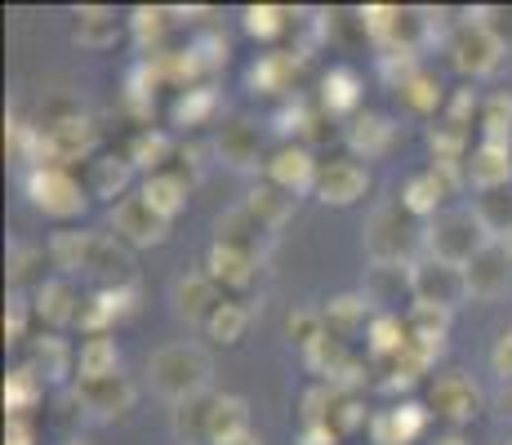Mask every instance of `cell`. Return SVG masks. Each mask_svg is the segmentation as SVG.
<instances>
[{
  "mask_svg": "<svg viewBox=\"0 0 512 445\" xmlns=\"http://www.w3.org/2000/svg\"><path fill=\"white\" fill-rule=\"evenodd\" d=\"M210 379H214V361H210V352L196 348V343H170V348L152 352V361H147V383H152V392H161V397L174 405L205 397Z\"/></svg>",
  "mask_w": 512,
  "mask_h": 445,
  "instance_id": "obj_1",
  "label": "cell"
},
{
  "mask_svg": "<svg viewBox=\"0 0 512 445\" xmlns=\"http://www.w3.org/2000/svg\"><path fill=\"white\" fill-rule=\"evenodd\" d=\"M490 241H495V236L481 227V219L472 210H441L437 219L423 227V250H428V259L455 263V267H468Z\"/></svg>",
  "mask_w": 512,
  "mask_h": 445,
  "instance_id": "obj_2",
  "label": "cell"
},
{
  "mask_svg": "<svg viewBox=\"0 0 512 445\" xmlns=\"http://www.w3.org/2000/svg\"><path fill=\"white\" fill-rule=\"evenodd\" d=\"M419 245H423V232L401 205H379L366 219V254L379 267H415Z\"/></svg>",
  "mask_w": 512,
  "mask_h": 445,
  "instance_id": "obj_3",
  "label": "cell"
},
{
  "mask_svg": "<svg viewBox=\"0 0 512 445\" xmlns=\"http://www.w3.org/2000/svg\"><path fill=\"white\" fill-rule=\"evenodd\" d=\"M27 192H32V205L49 219H81L85 205H90V192L72 170L63 165H36V174L27 178Z\"/></svg>",
  "mask_w": 512,
  "mask_h": 445,
  "instance_id": "obj_4",
  "label": "cell"
},
{
  "mask_svg": "<svg viewBox=\"0 0 512 445\" xmlns=\"http://www.w3.org/2000/svg\"><path fill=\"white\" fill-rule=\"evenodd\" d=\"M450 67H455L459 76H468V81H481V76H490L499 67V58H504V45H499V36L490 32V27H481L477 18H468V23H459L455 32H450Z\"/></svg>",
  "mask_w": 512,
  "mask_h": 445,
  "instance_id": "obj_5",
  "label": "cell"
},
{
  "mask_svg": "<svg viewBox=\"0 0 512 445\" xmlns=\"http://www.w3.org/2000/svg\"><path fill=\"white\" fill-rule=\"evenodd\" d=\"M45 138V156L41 165H72V161H94V147H98V125L85 112H67L58 121L41 125Z\"/></svg>",
  "mask_w": 512,
  "mask_h": 445,
  "instance_id": "obj_6",
  "label": "cell"
},
{
  "mask_svg": "<svg viewBox=\"0 0 512 445\" xmlns=\"http://www.w3.org/2000/svg\"><path fill=\"white\" fill-rule=\"evenodd\" d=\"M410 290H415V303H428V308H446V312H455L464 299H472L464 267L441 263V259H428V254H423V259L410 267Z\"/></svg>",
  "mask_w": 512,
  "mask_h": 445,
  "instance_id": "obj_7",
  "label": "cell"
},
{
  "mask_svg": "<svg viewBox=\"0 0 512 445\" xmlns=\"http://www.w3.org/2000/svg\"><path fill=\"white\" fill-rule=\"evenodd\" d=\"M481 405H486V397H481V388L464 370H446L428 383V410L437 414V419H446L450 428L472 423L481 414Z\"/></svg>",
  "mask_w": 512,
  "mask_h": 445,
  "instance_id": "obj_8",
  "label": "cell"
},
{
  "mask_svg": "<svg viewBox=\"0 0 512 445\" xmlns=\"http://www.w3.org/2000/svg\"><path fill=\"white\" fill-rule=\"evenodd\" d=\"M112 232L134 250H152V245L170 241V219H161L143 196H125L112 205Z\"/></svg>",
  "mask_w": 512,
  "mask_h": 445,
  "instance_id": "obj_9",
  "label": "cell"
},
{
  "mask_svg": "<svg viewBox=\"0 0 512 445\" xmlns=\"http://www.w3.org/2000/svg\"><path fill=\"white\" fill-rule=\"evenodd\" d=\"M317 174H321V161L312 156L308 143H285L268 156V183L290 192L299 201L303 192H317Z\"/></svg>",
  "mask_w": 512,
  "mask_h": 445,
  "instance_id": "obj_10",
  "label": "cell"
},
{
  "mask_svg": "<svg viewBox=\"0 0 512 445\" xmlns=\"http://www.w3.org/2000/svg\"><path fill=\"white\" fill-rule=\"evenodd\" d=\"M468 294L472 299H504L512 294V245L508 241H490L468 267Z\"/></svg>",
  "mask_w": 512,
  "mask_h": 445,
  "instance_id": "obj_11",
  "label": "cell"
},
{
  "mask_svg": "<svg viewBox=\"0 0 512 445\" xmlns=\"http://www.w3.org/2000/svg\"><path fill=\"white\" fill-rule=\"evenodd\" d=\"M370 192V170L357 165L352 156H334V161H321L317 174V201L321 205H357L361 196Z\"/></svg>",
  "mask_w": 512,
  "mask_h": 445,
  "instance_id": "obj_12",
  "label": "cell"
},
{
  "mask_svg": "<svg viewBox=\"0 0 512 445\" xmlns=\"http://www.w3.org/2000/svg\"><path fill=\"white\" fill-rule=\"evenodd\" d=\"M459 183V174H450V170H423V174H410L406 178V187H401V210L410 214V219H437L441 214V205H446V196H450V187Z\"/></svg>",
  "mask_w": 512,
  "mask_h": 445,
  "instance_id": "obj_13",
  "label": "cell"
},
{
  "mask_svg": "<svg viewBox=\"0 0 512 445\" xmlns=\"http://www.w3.org/2000/svg\"><path fill=\"white\" fill-rule=\"evenodd\" d=\"M85 272L98 281V290H134V254L121 236H94V254Z\"/></svg>",
  "mask_w": 512,
  "mask_h": 445,
  "instance_id": "obj_14",
  "label": "cell"
},
{
  "mask_svg": "<svg viewBox=\"0 0 512 445\" xmlns=\"http://www.w3.org/2000/svg\"><path fill=\"white\" fill-rule=\"evenodd\" d=\"M32 308H36V321L49 325V330H63V325H76L81 321V294H76L72 276H49V281L36 285L32 294Z\"/></svg>",
  "mask_w": 512,
  "mask_h": 445,
  "instance_id": "obj_15",
  "label": "cell"
},
{
  "mask_svg": "<svg viewBox=\"0 0 512 445\" xmlns=\"http://www.w3.org/2000/svg\"><path fill=\"white\" fill-rule=\"evenodd\" d=\"M205 272H210V281L219 285L223 294H241V290H250L254 276H259V254L214 241L210 245V259H205Z\"/></svg>",
  "mask_w": 512,
  "mask_h": 445,
  "instance_id": "obj_16",
  "label": "cell"
},
{
  "mask_svg": "<svg viewBox=\"0 0 512 445\" xmlns=\"http://www.w3.org/2000/svg\"><path fill=\"white\" fill-rule=\"evenodd\" d=\"M174 312L192 325H205L214 316V308L223 303V290L210 281V272H192V276H179L174 281Z\"/></svg>",
  "mask_w": 512,
  "mask_h": 445,
  "instance_id": "obj_17",
  "label": "cell"
},
{
  "mask_svg": "<svg viewBox=\"0 0 512 445\" xmlns=\"http://www.w3.org/2000/svg\"><path fill=\"white\" fill-rule=\"evenodd\" d=\"M464 174L472 178L477 192H495V187H512V147L508 143H486L481 138L468 152Z\"/></svg>",
  "mask_w": 512,
  "mask_h": 445,
  "instance_id": "obj_18",
  "label": "cell"
},
{
  "mask_svg": "<svg viewBox=\"0 0 512 445\" xmlns=\"http://www.w3.org/2000/svg\"><path fill=\"white\" fill-rule=\"evenodd\" d=\"M428 419H432V410H428V405L401 401L397 410H383L379 419L370 423L374 445H410V441H419L423 432H428Z\"/></svg>",
  "mask_w": 512,
  "mask_h": 445,
  "instance_id": "obj_19",
  "label": "cell"
},
{
  "mask_svg": "<svg viewBox=\"0 0 512 445\" xmlns=\"http://www.w3.org/2000/svg\"><path fill=\"white\" fill-rule=\"evenodd\" d=\"M76 397H81V405L90 414H98V419H125V414L134 410V401H139V392H134V383L125 379V374H116V379L76 388Z\"/></svg>",
  "mask_w": 512,
  "mask_h": 445,
  "instance_id": "obj_20",
  "label": "cell"
},
{
  "mask_svg": "<svg viewBox=\"0 0 512 445\" xmlns=\"http://www.w3.org/2000/svg\"><path fill=\"white\" fill-rule=\"evenodd\" d=\"M23 365L49 388V383H63L67 374H76V352L67 348L58 334H41V339L27 343V361Z\"/></svg>",
  "mask_w": 512,
  "mask_h": 445,
  "instance_id": "obj_21",
  "label": "cell"
},
{
  "mask_svg": "<svg viewBox=\"0 0 512 445\" xmlns=\"http://www.w3.org/2000/svg\"><path fill=\"white\" fill-rule=\"evenodd\" d=\"M116 374H121V348H116L112 334H94L76 348V388L116 379Z\"/></svg>",
  "mask_w": 512,
  "mask_h": 445,
  "instance_id": "obj_22",
  "label": "cell"
},
{
  "mask_svg": "<svg viewBox=\"0 0 512 445\" xmlns=\"http://www.w3.org/2000/svg\"><path fill=\"white\" fill-rule=\"evenodd\" d=\"M374 303L366 299V294H339V299H330L326 308H321V316H326V330L334 334V339L352 343L357 334H370L374 325Z\"/></svg>",
  "mask_w": 512,
  "mask_h": 445,
  "instance_id": "obj_23",
  "label": "cell"
},
{
  "mask_svg": "<svg viewBox=\"0 0 512 445\" xmlns=\"http://www.w3.org/2000/svg\"><path fill=\"white\" fill-rule=\"evenodd\" d=\"M134 299H139V290H98L90 303L81 308V330H85V339H94V334H107L121 316H130L134 312Z\"/></svg>",
  "mask_w": 512,
  "mask_h": 445,
  "instance_id": "obj_24",
  "label": "cell"
},
{
  "mask_svg": "<svg viewBox=\"0 0 512 445\" xmlns=\"http://www.w3.org/2000/svg\"><path fill=\"white\" fill-rule=\"evenodd\" d=\"M139 196L147 205H152L161 219H179V214L187 210V196H192V183H187L183 174H174V170H161V174H147L143 178V187H139Z\"/></svg>",
  "mask_w": 512,
  "mask_h": 445,
  "instance_id": "obj_25",
  "label": "cell"
},
{
  "mask_svg": "<svg viewBox=\"0 0 512 445\" xmlns=\"http://www.w3.org/2000/svg\"><path fill=\"white\" fill-rule=\"evenodd\" d=\"M348 147H352L357 156H366V161H374V156H388L392 147H397V125H392L388 116H379V112L352 116V125H348Z\"/></svg>",
  "mask_w": 512,
  "mask_h": 445,
  "instance_id": "obj_26",
  "label": "cell"
},
{
  "mask_svg": "<svg viewBox=\"0 0 512 445\" xmlns=\"http://www.w3.org/2000/svg\"><path fill=\"white\" fill-rule=\"evenodd\" d=\"M130 174H134V165L125 161V156H94V161L85 165V192L98 196V201H116V196L130 187Z\"/></svg>",
  "mask_w": 512,
  "mask_h": 445,
  "instance_id": "obj_27",
  "label": "cell"
},
{
  "mask_svg": "<svg viewBox=\"0 0 512 445\" xmlns=\"http://www.w3.org/2000/svg\"><path fill=\"white\" fill-rule=\"evenodd\" d=\"M357 107H361V81H357V72H352V67H330V72L321 76V112L334 121V116H352Z\"/></svg>",
  "mask_w": 512,
  "mask_h": 445,
  "instance_id": "obj_28",
  "label": "cell"
},
{
  "mask_svg": "<svg viewBox=\"0 0 512 445\" xmlns=\"http://www.w3.org/2000/svg\"><path fill=\"white\" fill-rule=\"evenodd\" d=\"M450 316H455V312L428 308V303H415V308H410V316H406L410 343H415V348H423L428 356H437L441 348H446V339H450Z\"/></svg>",
  "mask_w": 512,
  "mask_h": 445,
  "instance_id": "obj_29",
  "label": "cell"
},
{
  "mask_svg": "<svg viewBox=\"0 0 512 445\" xmlns=\"http://www.w3.org/2000/svg\"><path fill=\"white\" fill-rule=\"evenodd\" d=\"M397 98H401V107L406 112H415V116H432V112H446V85H441V76L437 72H419L410 76V81H401L397 85Z\"/></svg>",
  "mask_w": 512,
  "mask_h": 445,
  "instance_id": "obj_30",
  "label": "cell"
},
{
  "mask_svg": "<svg viewBox=\"0 0 512 445\" xmlns=\"http://www.w3.org/2000/svg\"><path fill=\"white\" fill-rule=\"evenodd\" d=\"M245 210H250L263 227H268V232H281V227L294 219V196L281 192V187H272L268 178H263L259 187H250V196H245Z\"/></svg>",
  "mask_w": 512,
  "mask_h": 445,
  "instance_id": "obj_31",
  "label": "cell"
},
{
  "mask_svg": "<svg viewBox=\"0 0 512 445\" xmlns=\"http://www.w3.org/2000/svg\"><path fill=\"white\" fill-rule=\"evenodd\" d=\"M263 236H268V227L254 219L245 205L219 214V223H214V241H219V245H236V250H250V254H259Z\"/></svg>",
  "mask_w": 512,
  "mask_h": 445,
  "instance_id": "obj_32",
  "label": "cell"
},
{
  "mask_svg": "<svg viewBox=\"0 0 512 445\" xmlns=\"http://www.w3.org/2000/svg\"><path fill=\"white\" fill-rule=\"evenodd\" d=\"M76 41L85 49H112L121 41V18H116V9H103V5L76 9Z\"/></svg>",
  "mask_w": 512,
  "mask_h": 445,
  "instance_id": "obj_33",
  "label": "cell"
},
{
  "mask_svg": "<svg viewBox=\"0 0 512 445\" xmlns=\"http://www.w3.org/2000/svg\"><path fill=\"white\" fill-rule=\"evenodd\" d=\"M366 348H370L374 361L392 365L401 352L410 348V325L401 321V316H392V312H379L374 316V325H370V334H366Z\"/></svg>",
  "mask_w": 512,
  "mask_h": 445,
  "instance_id": "obj_34",
  "label": "cell"
},
{
  "mask_svg": "<svg viewBox=\"0 0 512 445\" xmlns=\"http://www.w3.org/2000/svg\"><path fill=\"white\" fill-rule=\"evenodd\" d=\"M41 401H45V383L36 379L27 365H14V370H9V379H5V410H9V419H32V414L41 410Z\"/></svg>",
  "mask_w": 512,
  "mask_h": 445,
  "instance_id": "obj_35",
  "label": "cell"
},
{
  "mask_svg": "<svg viewBox=\"0 0 512 445\" xmlns=\"http://www.w3.org/2000/svg\"><path fill=\"white\" fill-rule=\"evenodd\" d=\"M214 397L219 392H205L183 405H174V437L192 441V445H210V419H214Z\"/></svg>",
  "mask_w": 512,
  "mask_h": 445,
  "instance_id": "obj_36",
  "label": "cell"
},
{
  "mask_svg": "<svg viewBox=\"0 0 512 445\" xmlns=\"http://www.w3.org/2000/svg\"><path fill=\"white\" fill-rule=\"evenodd\" d=\"M219 156L236 170H250L259 165V130L250 121H228L219 130Z\"/></svg>",
  "mask_w": 512,
  "mask_h": 445,
  "instance_id": "obj_37",
  "label": "cell"
},
{
  "mask_svg": "<svg viewBox=\"0 0 512 445\" xmlns=\"http://www.w3.org/2000/svg\"><path fill=\"white\" fill-rule=\"evenodd\" d=\"M90 254H94V232H54V241H49V263L63 276L85 272Z\"/></svg>",
  "mask_w": 512,
  "mask_h": 445,
  "instance_id": "obj_38",
  "label": "cell"
},
{
  "mask_svg": "<svg viewBox=\"0 0 512 445\" xmlns=\"http://www.w3.org/2000/svg\"><path fill=\"white\" fill-rule=\"evenodd\" d=\"M472 214L481 219L495 241H508L512 236V187H495V192H477V205Z\"/></svg>",
  "mask_w": 512,
  "mask_h": 445,
  "instance_id": "obj_39",
  "label": "cell"
},
{
  "mask_svg": "<svg viewBox=\"0 0 512 445\" xmlns=\"http://www.w3.org/2000/svg\"><path fill=\"white\" fill-rule=\"evenodd\" d=\"M245 330H250V308L241 299H223L210 321H205V334L214 343H223V348H236L245 339Z\"/></svg>",
  "mask_w": 512,
  "mask_h": 445,
  "instance_id": "obj_40",
  "label": "cell"
},
{
  "mask_svg": "<svg viewBox=\"0 0 512 445\" xmlns=\"http://www.w3.org/2000/svg\"><path fill=\"white\" fill-rule=\"evenodd\" d=\"M170 156H174V143H170V134H161V130H143V134H134L130 152H125V161H130L134 170L161 174Z\"/></svg>",
  "mask_w": 512,
  "mask_h": 445,
  "instance_id": "obj_41",
  "label": "cell"
},
{
  "mask_svg": "<svg viewBox=\"0 0 512 445\" xmlns=\"http://www.w3.org/2000/svg\"><path fill=\"white\" fill-rule=\"evenodd\" d=\"M250 428V405L241 397H228V392H219L214 397V419H210V445L236 437V432Z\"/></svg>",
  "mask_w": 512,
  "mask_h": 445,
  "instance_id": "obj_42",
  "label": "cell"
},
{
  "mask_svg": "<svg viewBox=\"0 0 512 445\" xmlns=\"http://www.w3.org/2000/svg\"><path fill=\"white\" fill-rule=\"evenodd\" d=\"M401 294H410L415 299V290H410V267L401 272V267H370V285H366V299L370 303H383V308H392V303H401Z\"/></svg>",
  "mask_w": 512,
  "mask_h": 445,
  "instance_id": "obj_43",
  "label": "cell"
},
{
  "mask_svg": "<svg viewBox=\"0 0 512 445\" xmlns=\"http://www.w3.org/2000/svg\"><path fill=\"white\" fill-rule=\"evenodd\" d=\"M481 138L486 143H508L512 147V94H490L481 98Z\"/></svg>",
  "mask_w": 512,
  "mask_h": 445,
  "instance_id": "obj_44",
  "label": "cell"
},
{
  "mask_svg": "<svg viewBox=\"0 0 512 445\" xmlns=\"http://www.w3.org/2000/svg\"><path fill=\"white\" fill-rule=\"evenodd\" d=\"M303 361H308V370H312V374H321L326 383H334V379L343 374V365L352 361V352H348V343H343V339H334V334H326V339H321L317 348L303 352Z\"/></svg>",
  "mask_w": 512,
  "mask_h": 445,
  "instance_id": "obj_45",
  "label": "cell"
},
{
  "mask_svg": "<svg viewBox=\"0 0 512 445\" xmlns=\"http://www.w3.org/2000/svg\"><path fill=\"white\" fill-rule=\"evenodd\" d=\"M326 316H321V308H294L290 316H285V339L294 343V348H317L321 339H326Z\"/></svg>",
  "mask_w": 512,
  "mask_h": 445,
  "instance_id": "obj_46",
  "label": "cell"
},
{
  "mask_svg": "<svg viewBox=\"0 0 512 445\" xmlns=\"http://www.w3.org/2000/svg\"><path fill=\"white\" fill-rule=\"evenodd\" d=\"M290 9L281 5H250L245 9V32L254 36V41H277V36L290 32Z\"/></svg>",
  "mask_w": 512,
  "mask_h": 445,
  "instance_id": "obj_47",
  "label": "cell"
},
{
  "mask_svg": "<svg viewBox=\"0 0 512 445\" xmlns=\"http://www.w3.org/2000/svg\"><path fill=\"white\" fill-rule=\"evenodd\" d=\"M294 72H299V63H294L290 54H268L263 63H254L250 85L263 89V94H277V89H290V76Z\"/></svg>",
  "mask_w": 512,
  "mask_h": 445,
  "instance_id": "obj_48",
  "label": "cell"
},
{
  "mask_svg": "<svg viewBox=\"0 0 512 445\" xmlns=\"http://www.w3.org/2000/svg\"><path fill=\"white\" fill-rule=\"evenodd\" d=\"M214 107H219V98H214V89H205V85H192V89H183V98L174 103V121L179 125H205L214 116Z\"/></svg>",
  "mask_w": 512,
  "mask_h": 445,
  "instance_id": "obj_49",
  "label": "cell"
},
{
  "mask_svg": "<svg viewBox=\"0 0 512 445\" xmlns=\"http://www.w3.org/2000/svg\"><path fill=\"white\" fill-rule=\"evenodd\" d=\"M366 423H374L366 414V401L357 397V392H339V401H334V414H330V428L339 432V437H352V432H361Z\"/></svg>",
  "mask_w": 512,
  "mask_h": 445,
  "instance_id": "obj_50",
  "label": "cell"
},
{
  "mask_svg": "<svg viewBox=\"0 0 512 445\" xmlns=\"http://www.w3.org/2000/svg\"><path fill=\"white\" fill-rule=\"evenodd\" d=\"M36 308L23 299V294H9V312H5V343H32L27 339V325H32Z\"/></svg>",
  "mask_w": 512,
  "mask_h": 445,
  "instance_id": "obj_51",
  "label": "cell"
},
{
  "mask_svg": "<svg viewBox=\"0 0 512 445\" xmlns=\"http://www.w3.org/2000/svg\"><path fill=\"white\" fill-rule=\"evenodd\" d=\"M165 23H170V18H165V9H134L130 14V32L139 36V45H161V36H165Z\"/></svg>",
  "mask_w": 512,
  "mask_h": 445,
  "instance_id": "obj_52",
  "label": "cell"
},
{
  "mask_svg": "<svg viewBox=\"0 0 512 445\" xmlns=\"http://www.w3.org/2000/svg\"><path fill=\"white\" fill-rule=\"evenodd\" d=\"M472 116L481 121V98L472 94V89H455V94L446 98V116H441V121H450V125H459V130H468Z\"/></svg>",
  "mask_w": 512,
  "mask_h": 445,
  "instance_id": "obj_53",
  "label": "cell"
},
{
  "mask_svg": "<svg viewBox=\"0 0 512 445\" xmlns=\"http://www.w3.org/2000/svg\"><path fill=\"white\" fill-rule=\"evenodd\" d=\"M472 18H477V23L481 27H490V32H495L499 36V45H512V9L508 5H490V9H477V14H472Z\"/></svg>",
  "mask_w": 512,
  "mask_h": 445,
  "instance_id": "obj_54",
  "label": "cell"
},
{
  "mask_svg": "<svg viewBox=\"0 0 512 445\" xmlns=\"http://www.w3.org/2000/svg\"><path fill=\"white\" fill-rule=\"evenodd\" d=\"M490 365H495V374L504 383H512V330H504L495 339V348H490Z\"/></svg>",
  "mask_w": 512,
  "mask_h": 445,
  "instance_id": "obj_55",
  "label": "cell"
},
{
  "mask_svg": "<svg viewBox=\"0 0 512 445\" xmlns=\"http://www.w3.org/2000/svg\"><path fill=\"white\" fill-rule=\"evenodd\" d=\"M5 445H36L32 419H9L5 423Z\"/></svg>",
  "mask_w": 512,
  "mask_h": 445,
  "instance_id": "obj_56",
  "label": "cell"
},
{
  "mask_svg": "<svg viewBox=\"0 0 512 445\" xmlns=\"http://www.w3.org/2000/svg\"><path fill=\"white\" fill-rule=\"evenodd\" d=\"M343 437L330 428V423H312V428L299 432V445H339Z\"/></svg>",
  "mask_w": 512,
  "mask_h": 445,
  "instance_id": "obj_57",
  "label": "cell"
},
{
  "mask_svg": "<svg viewBox=\"0 0 512 445\" xmlns=\"http://www.w3.org/2000/svg\"><path fill=\"white\" fill-rule=\"evenodd\" d=\"M32 263H41V254H36V250H18V254H14V272H9V281L23 285L27 276H32Z\"/></svg>",
  "mask_w": 512,
  "mask_h": 445,
  "instance_id": "obj_58",
  "label": "cell"
},
{
  "mask_svg": "<svg viewBox=\"0 0 512 445\" xmlns=\"http://www.w3.org/2000/svg\"><path fill=\"white\" fill-rule=\"evenodd\" d=\"M495 410L504 414V419H512V383H504V388H499V397H495Z\"/></svg>",
  "mask_w": 512,
  "mask_h": 445,
  "instance_id": "obj_59",
  "label": "cell"
},
{
  "mask_svg": "<svg viewBox=\"0 0 512 445\" xmlns=\"http://www.w3.org/2000/svg\"><path fill=\"white\" fill-rule=\"evenodd\" d=\"M219 445H263V437L254 428H245V432H236V437H228V441H219Z\"/></svg>",
  "mask_w": 512,
  "mask_h": 445,
  "instance_id": "obj_60",
  "label": "cell"
},
{
  "mask_svg": "<svg viewBox=\"0 0 512 445\" xmlns=\"http://www.w3.org/2000/svg\"><path fill=\"white\" fill-rule=\"evenodd\" d=\"M428 445H468V441L459 437V432H441V437H432Z\"/></svg>",
  "mask_w": 512,
  "mask_h": 445,
  "instance_id": "obj_61",
  "label": "cell"
},
{
  "mask_svg": "<svg viewBox=\"0 0 512 445\" xmlns=\"http://www.w3.org/2000/svg\"><path fill=\"white\" fill-rule=\"evenodd\" d=\"M508 245H512V236H508Z\"/></svg>",
  "mask_w": 512,
  "mask_h": 445,
  "instance_id": "obj_62",
  "label": "cell"
},
{
  "mask_svg": "<svg viewBox=\"0 0 512 445\" xmlns=\"http://www.w3.org/2000/svg\"><path fill=\"white\" fill-rule=\"evenodd\" d=\"M504 445H512V441H504Z\"/></svg>",
  "mask_w": 512,
  "mask_h": 445,
  "instance_id": "obj_63",
  "label": "cell"
}]
</instances>
